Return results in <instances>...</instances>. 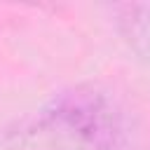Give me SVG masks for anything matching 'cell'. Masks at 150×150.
Returning <instances> with one entry per match:
<instances>
[{
  "mask_svg": "<svg viewBox=\"0 0 150 150\" xmlns=\"http://www.w3.org/2000/svg\"><path fill=\"white\" fill-rule=\"evenodd\" d=\"M122 141V115L112 101L96 89L77 87L54 98L19 131L14 150H117Z\"/></svg>",
  "mask_w": 150,
  "mask_h": 150,
  "instance_id": "6da1fadb",
  "label": "cell"
}]
</instances>
